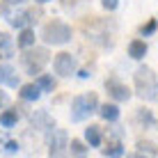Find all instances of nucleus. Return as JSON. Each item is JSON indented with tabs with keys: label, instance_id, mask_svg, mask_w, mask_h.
Masks as SVG:
<instances>
[{
	"label": "nucleus",
	"instance_id": "f257e3e1",
	"mask_svg": "<svg viewBox=\"0 0 158 158\" xmlns=\"http://www.w3.org/2000/svg\"><path fill=\"white\" fill-rule=\"evenodd\" d=\"M133 80H135V94L144 103L158 101V76L151 67L140 64V67L135 69V73H133Z\"/></svg>",
	"mask_w": 158,
	"mask_h": 158
},
{
	"label": "nucleus",
	"instance_id": "f03ea898",
	"mask_svg": "<svg viewBox=\"0 0 158 158\" xmlns=\"http://www.w3.org/2000/svg\"><path fill=\"white\" fill-rule=\"evenodd\" d=\"M71 39H73L71 25L64 23V21H60V19L48 21V23L41 28V41L46 44V46H67Z\"/></svg>",
	"mask_w": 158,
	"mask_h": 158
},
{
	"label": "nucleus",
	"instance_id": "7ed1b4c3",
	"mask_svg": "<svg viewBox=\"0 0 158 158\" xmlns=\"http://www.w3.org/2000/svg\"><path fill=\"white\" fill-rule=\"evenodd\" d=\"M99 96L96 92H85V94L73 96L71 101V122H85L89 115H94L99 110Z\"/></svg>",
	"mask_w": 158,
	"mask_h": 158
},
{
	"label": "nucleus",
	"instance_id": "20e7f679",
	"mask_svg": "<svg viewBox=\"0 0 158 158\" xmlns=\"http://www.w3.org/2000/svg\"><path fill=\"white\" fill-rule=\"evenodd\" d=\"M23 67H25V73L28 76H39L44 73V67L51 62V53H48L46 46H32V48H25L23 53Z\"/></svg>",
	"mask_w": 158,
	"mask_h": 158
},
{
	"label": "nucleus",
	"instance_id": "39448f33",
	"mask_svg": "<svg viewBox=\"0 0 158 158\" xmlns=\"http://www.w3.org/2000/svg\"><path fill=\"white\" fill-rule=\"evenodd\" d=\"M48 158H69V135L64 128H53L48 135Z\"/></svg>",
	"mask_w": 158,
	"mask_h": 158
},
{
	"label": "nucleus",
	"instance_id": "423d86ee",
	"mask_svg": "<svg viewBox=\"0 0 158 158\" xmlns=\"http://www.w3.org/2000/svg\"><path fill=\"white\" fill-rule=\"evenodd\" d=\"M53 71H55L60 78H71V76L78 71V60L76 55H71L69 51H62L53 57Z\"/></svg>",
	"mask_w": 158,
	"mask_h": 158
},
{
	"label": "nucleus",
	"instance_id": "0eeeda50",
	"mask_svg": "<svg viewBox=\"0 0 158 158\" xmlns=\"http://www.w3.org/2000/svg\"><path fill=\"white\" fill-rule=\"evenodd\" d=\"M106 89H108V96L115 103H126V101H131V96H133V92L128 89V85H124L122 80H117V78H108Z\"/></svg>",
	"mask_w": 158,
	"mask_h": 158
},
{
	"label": "nucleus",
	"instance_id": "6e6552de",
	"mask_svg": "<svg viewBox=\"0 0 158 158\" xmlns=\"http://www.w3.org/2000/svg\"><path fill=\"white\" fill-rule=\"evenodd\" d=\"M30 126L37 128V131H48L51 133L55 128V119L48 115V110H35L30 115Z\"/></svg>",
	"mask_w": 158,
	"mask_h": 158
},
{
	"label": "nucleus",
	"instance_id": "1a4fd4ad",
	"mask_svg": "<svg viewBox=\"0 0 158 158\" xmlns=\"http://www.w3.org/2000/svg\"><path fill=\"white\" fill-rule=\"evenodd\" d=\"M85 144L89 147V149H99L103 144V128L99 124H89V126L85 128Z\"/></svg>",
	"mask_w": 158,
	"mask_h": 158
},
{
	"label": "nucleus",
	"instance_id": "9d476101",
	"mask_svg": "<svg viewBox=\"0 0 158 158\" xmlns=\"http://www.w3.org/2000/svg\"><path fill=\"white\" fill-rule=\"evenodd\" d=\"M32 16H35V12H12L7 14V23L16 30H23V28H30V21H35Z\"/></svg>",
	"mask_w": 158,
	"mask_h": 158
},
{
	"label": "nucleus",
	"instance_id": "9b49d317",
	"mask_svg": "<svg viewBox=\"0 0 158 158\" xmlns=\"http://www.w3.org/2000/svg\"><path fill=\"white\" fill-rule=\"evenodd\" d=\"M101 115L103 122H108V124H112V122H117L119 117H122V110H119V103H103V106H99V110H96Z\"/></svg>",
	"mask_w": 158,
	"mask_h": 158
},
{
	"label": "nucleus",
	"instance_id": "f8f14e48",
	"mask_svg": "<svg viewBox=\"0 0 158 158\" xmlns=\"http://www.w3.org/2000/svg\"><path fill=\"white\" fill-rule=\"evenodd\" d=\"M19 96H21V101H25V103H35V101L41 99V89L35 83H25V85L19 87Z\"/></svg>",
	"mask_w": 158,
	"mask_h": 158
},
{
	"label": "nucleus",
	"instance_id": "ddd939ff",
	"mask_svg": "<svg viewBox=\"0 0 158 158\" xmlns=\"http://www.w3.org/2000/svg\"><path fill=\"white\" fill-rule=\"evenodd\" d=\"M147 53H149V46H147L144 39H133L128 44V57L135 60V62H140V60L147 57Z\"/></svg>",
	"mask_w": 158,
	"mask_h": 158
},
{
	"label": "nucleus",
	"instance_id": "4468645a",
	"mask_svg": "<svg viewBox=\"0 0 158 158\" xmlns=\"http://www.w3.org/2000/svg\"><path fill=\"white\" fill-rule=\"evenodd\" d=\"M14 41H16V46H19V48H23V51H25V48H32L37 44V35H35V30H32V28H23V30H19V35H16Z\"/></svg>",
	"mask_w": 158,
	"mask_h": 158
},
{
	"label": "nucleus",
	"instance_id": "2eb2a0df",
	"mask_svg": "<svg viewBox=\"0 0 158 158\" xmlns=\"http://www.w3.org/2000/svg\"><path fill=\"white\" fill-rule=\"evenodd\" d=\"M135 122H138L142 128H154V126H158L154 112H151L149 108H138V112H135Z\"/></svg>",
	"mask_w": 158,
	"mask_h": 158
},
{
	"label": "nucleus",
	"instance_id": "dca6fc26",
	"mask_svg": "<svg viewBox=\"0 0 158 158\" xmlns=\"http://www.w3.org/2000/svg\"><path fill=\"white\" fill-rule=\"evenodd\" d=\"M14 48H16V41L9 35L0 32V57L2 60H12L14 57Z\"/></svg>",
	"mask_w": 158,
	"mask_h": 158
},
{
	"label": "nucleus",
	"instance_id": "f3484780",
	"mask_svg": "<svg viewBox=\"0 0 158 158\" xmlns=\"http://www.w3.org/2000/svg\"><path fill=\"white\" fill-rule=\"evenodd\" d=\"M89 154V147H87L83 140H69V156L71 158H87Z\"/></svg>",
	"mask_w": 158,
	"mask_h": 158
},
{
	"label": "nucleus",
	"instance_id": "a211bd4d",
	"mask_svg": "<svg viewBox=\"0 0 158 158\" xmlns=\"http://www.w3.org/2000/svg\"><path fill=\"white\" fill-rule=\"evenodd\" d=\"M103 156L106 158H124V142L122 140H110L108 147H103Z\"/></svg>",
	"mask_w": 158,
	"mask_h": 158
},
{
	"label": "nucleus",
	"instance_id": "6ab92c4d",
	"mask_svg": "<svg viewBox=\"0 0 158 158\" xmlns=\"http://www.w3.org/2000/svg\"><path fill=\"white\" fill-rule=\"evenodd\" d=\"M135 151H138V154H142L144 158H156V156H158V147H156L154 142H149V140H142V138L135 142Z\"/></svg>",
	"mask_w": 158,
	"mask_h": 158
},
{
	"label": "nucleus",
	"instance_id": "aec40b11",
	"mask_svg": "<svg viewBox=\"0 0 158 158\" xmlns=\"http://www.w3.org/2000/svg\"><path fill=\"white\" fill-rule=\"evenodd\" d=\"M19 110L16 108H7V110H2L0 112V126L2 128H14L16 126V122H19Z\"/></svg>",
	"mask_w": 158,
	"mask_h": 158
},
{
	"label": "nucleus",
	"instance_id": "412c9836",
	"mask_svg": "<svg viewBox=\"0 0 158 158\" xmlns=\"http://www.w3.org/2000/svg\"><path fill=\"white\" fill-rule=\"evenodd\" d=\"M35 85L41 89V94L44 92H55V78H53L51 73H39L35 78Z\"/></svg>",
	"mask_w": 158,
	"mask_h": 158
},
{
	"label": "nucleus",
	"instance_id": "4be33fe9",
	"mask_svg": "<svg viewBox=\"0 0 158 158\" xmlns=\"http://www.w3.org/2000/svg\"><path fill=\"white\" fill-rule=\"evenodd\" d=\"M156 32H158V21L156 19H149L142 28H140V37H144V39H147V37H154Z\"/></svg>",
	"mask_w": 158,
	"mask_h": 158
},
{
	"label": "nucleus",
	"instance_id": "5701e85b",
	"mask_svg": "<svg viewBox=\"0 0 158 158\" xmlns=\"http://www.w3.org/2000/svg\"><path fill=\"white\" fill-rule=\"evenodd\" d=\"M14 69L9 67V64H5V62H0V85H5V80L9 78V73H12Z\"/></svg>",
	"mask_w": 158,
	"mask_h": 158
},
{
	"label": "nucleus",
	"instance_id": "b1692460",
	"mask_svg": "<svg viewBox=\"0 0 158 158\" xmlns=\"http://www.w3.org/2000/svg\"><path fill=\"white\" fill-rule=\"evenodd\" d=\"M101 7L106 9V12H115L119 7V0H101Z\"/></svg>",
	"mask_w": 158,
	"mask_h": 158
},
{
	"label": "nucleus",
	"instance_id": "393cba45",
	"mask_svg": "<svg viewBox=\"0 0 158 158\" xmlns=\"http://www.w3.org/2000/svg\"><path fill=\"white\" fill-rule=\"evenodd\" d=\"M5 85H9V87H21V80H19V73L16 71H12L9 73V78L5 80Z\"/></svg>",
	"mask_w": 158,
	"mask_h": 158
},
{
	"label": "nucleus",
	"instance_id": "a878e982",
	"mask_svg": "<svg viewBox=\"0 0 158 158\" xmlns=\"http://www.w3.org/2000/svg\"><path fill=\"white\" fill-rule=\"evenodd\" d=\"M19 149H21V147H19L16 140H7V142H5V151H7V154H16Z\"/></svg>",
	"mask_w": 158,
	"mask_h": 158
},
{
	"label": "nucleus",
	"instance_id": "bb28decb",
	"mask_svg": "<svg viewBox=\"0 0 158 158\" xmlns=\"http://www.w3.org/2000/svg\"><path fill=\"white\" fill-rule=\"evenodd\" d=\"M7 106H9V96H7V92L0 89V110H2V108H7Z\"/></svg>",
	"mask_w": 158,
	"mask_h": 158
},
{
	"label": "nucleus",
	"instance_id": "cd10ccee",
	"mask_svg": "<svg viewBox=\"0 0 158 158\" xmlns=\"http://www.w3.org/2000/svg\"><path fill=\"white\" fill-rule=\"evenodd\" d=\"M23 2H28V0H5V5H9V7H19Z\"/></svg>",
	"mask_w": 158,
	"mask_h": 158
},
{
	"label": "nucleus",
	"instance_id": "c85d7f7f",
	"mask_svg": "<svg viewBox=\"0 0 158 158\" xmlns=\"http://www.w3.org/2000/svg\"><path fill=\"white\" fill-rule=\"evenodd\" d=\"M76 73H78V78H83V80H87V78H89V69H80V71H76Z\"/></svg>",
	"mask_w": 158,
	"mask_h": 158
},
{
	"label": "nucleus",
	"instance_id": "c756f323",
	"mask_svg": "<svg viewBox=\"0 0 158 158\" xmlns=\"http://www.w3.org/2000/svg\"><path fill=\"white\" fill-rule=\"evenodd\" d=\"M126 158H144V156L138 154V151H133V154H126Z\"/></svg>",
	"mask_w": 158,
	"mask_h": 158
},
{
	"label": "nucleus",
	"instance_id": "7c9ffc66",
	"mask_svg": "<svg viewBox=\"0 0 158 158\" xmlns=\"http://www.w3.org/2000/svg\"><path fill=\"white\" fill-rule=\"evenodd\" d=\"M37 5H48V2H53V0H35Z\"/></svg>",
	"mask_w": 158,
	"mask_h": 158
},
{
	"label": "nucleus",
	"instance_id": "2f4dec72",
	"mask_svg": "<svg viewBox=\"0 0 158 158\" xmlns=\"http://www.w3.org/2000/svg\"><path fill=\"white\" fill-rule=\"evenodd\" d=\"M103 158H106V156H103Z\"/></svg>",
	"mask_w": 158,
	"mask_h": 158
}]
</instances>
